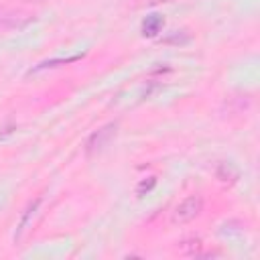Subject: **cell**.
<instances>
[{
  "label": "cell",
  "instance_id": "6da1fadb",
  "mask_svg": "<svg viewBox=\"0 0 260 260\" xmlns=\"http://www.w3.org/2000/svg\"><path fill=\"white\" fill-rule=\"evenodd\" d=\"M201 209H203V199H201V197H197V195L187 197L185 201H181V203L173 209V213H171V223H173V225L189 223V221H193V219L201 213Z\"/></svg>",
  "mask_w": 260,
  "mask_h": 260
},
{
  "label": "cell",
  "instance_id": "7a4b0ae2",
  "mask_svg": "<svg viewBox=\"0 0 260 260\" xmlns=\"http://www.w3.org/2000/svg\"><path fill=\"white\" fill-rule=\"evenodd\" d=\"M116 136V124H108L104 128H100L98 132H93L85 144V152L87 154H93V152H100L112 138Z\"/></svg>",
  "mask_w": 260,
  "mask_h": 260
},
{
  "label": "cell",
  "instance_id": "3957f363",
  "mask_svg": "<svg viewBox=\"0 0 260 260\" xmlns=\"http://www.w3.org/2000/svg\"><path fill=\"white\" fill-rule=\"evenodd\" d=\"M35 18L30 14L14 12V10H0V30H18L30 24Z\"/></svg>",
  "mask_w": 260,
  "mask_h": 260
},
{
  "label": "cell",
  "instance_id": "277c9868",
  "mask_svg": "<svg viewBox=\"0 0 260 260\" xmlns=\"http://www.w3.org/2000/svg\"><path fill=\"white\" fill-rule=\"evenodd\" d=\"M177 252L181 256H207L203 252V242L199 238H191V240H183L177 246Z\"/></svg>",
  "mask_w": 260,
  "mask_h": 260
},
{
  "label": "cell",
  "instance_id": "5b68a950",
  "mask_svg": "<svg viewBox=\"0 0 260 260\" xmlns=\"http://www.w3.org/2000/svg\"><path fill=\"white\" fill-rule=\"evenodd\" d=\"M160 28H162V16H158V14H150L142 22V35L144 37H154L156 32H160Z\"/></svg>",
  "mask_w": 260,
  "mask_h": 260
},
{
  "label": "cell",
  "instance_id": "8992f818",
  "mask_svg": "<svg viewBox=\"0 0 260 260\" xmlns=\"http://www.w3.org/2000/svg\"><path fill=\"white\" fill-rule=\"evenodd\" d=\"M240 177V171L232 165V162H221L219 167H217V179H221V181H230V183H234L236 179Z\"/></svg>",
  "mask_w": 260,
  "mask_h": 260
},
{
  "label": "cell",
  "instance_id": "52a82bcc",
  "mask_svg": "<svg viewBox=\"0 0 260 260\" xmlns=\"http://www.w3.org/2000/svg\"><path fill=\"white\" fill-rule=\"evenodd\" d=\"M77 59H81L79 55L77 57H69V59H55V61H45V63H41V65H37L30 73H37V71H41V69H47V67H57V65H61V63H73V61H77Z\"/></svg>",
  "mask_w": 260,
  "mask_h": 260
},
{
  "label": "cell",
  "instance_id": "ba28073f",
  "mask_svg": "<svg viewBox=\"0 0 260 260\" xmlns=\"http://www.w3.org/2000/svg\"><path fill=\"white\" fill-rule=\"evenodd\" d=\"M39 203H41V199H37L35 203H30V205H28V209H26V213H24V217H22V221H20V225H18V234H16V238H20V234H22V230H26V223H28V219H30V215L35 213V209L39 207Z\"/></svg>",
  "mask_w": 260,
  "mask_h": 260
},
{
  "label": "cell",
  "instance_id": "9c48e42d",
  "mask_svg": "<svg viewBox=\"0 0 260 260\" xmlns=\"http://www.w3.org/2000/svg\"><path fill=\"white\" fill-rule=\"evenodd\" d=\"M156 185V177H148V181H142L138 187H136V193H138V197H142L144 193H148L152 187Z\"/></svg>",
  "mask_w": 260,
  "mask_h": 260
},
{
  "label": "cell",
  "instance_id": "30bf717a",
  "mask_svg": "<svg viewBox=\"0 0 260 260\" xmlns=\"http://www.w3.org/2000/svg\"><path fill=\"white\" fill-rule=\"evenodd\" d=\"M140 2H142V4H150V6H152V4H160V2H167V0H140Z\"/></svg>",
  "mask_w": 260,
  "mask_h": 260
}]
</instances>
